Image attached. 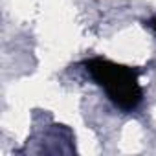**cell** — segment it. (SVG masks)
Masks as SVG:
<instances>
[{
    "label": "cell",
    "mask_w": 156,
    "mask_h": 156,
    "mask_svg": "<svg viewBox=\"0 0 156 156\" xmlns=\"http://www.w3.org/2000/svg\"><path fill=\"white\" fill-rule=\"evenodd\" d=\"M85 68L92 79L107 92L108 99L123 112H132L143 99L140 85V70L125 66L103 57L85 61Z\"/></svg>",
    "instance_id": "1"
},
{
    "label": "cell",
    "mask_w": 156,
    "mask_h": 156,
    "mask_svg": "<svg viewBox=\"0 0 156 156\" xmlns=\"http://www.w3.org/2000/svg\"><path fill=\"white\" fill-rule=\"evenodd\" d=\"M145 26H147V28H151V30L156 33V17H154V19H151V20H147V22H145Z\"/></svg>",
    "instance_id": "2"
}]
</instances>
